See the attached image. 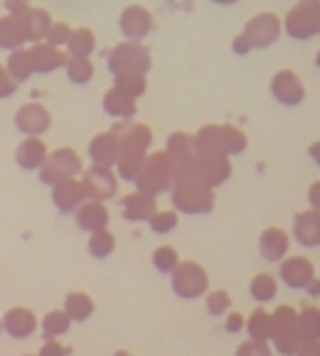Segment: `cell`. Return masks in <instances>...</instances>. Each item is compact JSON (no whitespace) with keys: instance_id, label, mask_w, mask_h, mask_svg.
<instances>
[{"instance_id":"obj_1","label":"cell","mask_w":320,"mask_h":356,"mask_svg":"<svg viewBox=\"0 0 320 356\" xmlns=\"http://www.w3.org/2000/svg\"><path fill=\"white\" fill-rule=\"evenodd\" d=\"M175 170H178V161L167 153V150H150L145 156V164H142V172L139 178L134 181V186L139 192H147V195H164L173 189L175 184Z\"/></svg>"},{"instance_id":"obj_2","label":"cell","mask_w":320,"mask_h":356,"mask_svg":"<svg viewBox=\"0 0 320 356\" xmlns=\"http://www.w3.org/2000/svg\"><path fill=\"white\" fill-rule=\"evenodd\" d=\"M170 200H173V209L178 214H209L214 209V189L198 178L175 175V184L170 189Z\"/></svg>"},{"instance_id":"obj_3","label":"cell","mask_w":320,"mask_h":356,"mask_svg":"<svg viewBox=\"0 0 320 356\" xmlns=\"http://www.w3.org/2000/svg\"><path fill=\"white\" fill-rule=\"evenodd\" d=\"M150 64H153V56H150L147 44L134 42V39H122L120 44H114L106 58V67L114 78L117 75H147Z\"/></svg>"},{"instance_id":"obj_4","label":"cell","mask_w":320,"mask_h":356,"mask_svg":"<svg viewBox=\"0 0 320 356\" xmlns=\"http://www.w3.org/2000/svg\"><path fill=\"white\" fill-rule=\"evenodd\" d=\"M273 348L281 356H295L303 345V334H301V312L292 309L289 303H281L273 312V337H270Z\"/></svg>"},{"instance_id":"obj_5","label":"cell","mask_w":320,"mask_h":356,"mask_svg":"<svg viewBox=\"0 0 320 356\" xmlns=\"http://www.w3.org/2000/svg\"><path fill=\"white\" fill-rule=\"evenodd\" d=\"M231 172H234L231 156H200V153H195L192 159L181 161L178 170H175V175L198 178V181H203V184L211 186V189L223 186V184L231 178Z\"/></svg>"},{"instance_id":"obj_6","label":"cell","mask_w":320,"mask_h":356,"mask_svg":"<svg viewBox=\"0 0 320 356\" xmlns=\"http://www.w3.org/2000/svg\"><path fill=\"white\" fill-rule=\"evenodd\" d=\"M284 33L295 42L320 36V0H298L284 14Z\"/></svg>"},{"instance_id":"obj_7","label":"cell","mask_w":320,"mask_h":356,"mask_svg":"<svg viewBox=\"0 0 320 356\" xmlns=\"http://www.w3.org/2000/svg\"><path fill=\"white\" fill-rule=\"evenodd\" d=\"M170 286L184 300L206 298V292H209V273H206L203 264H198L192 259H181L178 267L170 273Z\"/></svg>"},{"instance_id":"obj_8","label":"cell","mask_w":320,"mask_h":356,"mask_svg":"<svg viewBox=\"0 0 320 356\" xmlns=\"http://www.w3.org/2000/svg\"><path fill=\"white\" fill-rule=\"evenodd\" d=\"M81 172H83V161H81L78 150L75 147H56V150H50L45 167L39 170V181L53 186V184L67 181V178H81Z\"/></svg>"},{"instance_id":"obj_9","label":"cell","mask_w":320,"mask_h":356,"mask_svg":"<svg viewBox=\"0 0 320 356\" xmlns=\"http://www.w3.org/2000/svg\"><path fill=\"white\" fill-rule=\"evenodd\" d=\"M281 31H284V19H281L278 14H273V11H259V14H253V17L245 22V28H242V33H245L248 42L253 44V50H264V47L275 44L278 36H281Z\"/></svg>"},{"instance_id":"obj_10","label":"cell","mask_w":320,"mask_h":356,"mask_svg":"<svg viewBox=\"0 0 320 356\" xmlns=\"http://www.w3.org/2000/svg\"><path fill=\"white\" fill-rule=\"evenodd\" d=\"M117 28L122 33V39H134V42H145L153 28H156V17L150 8L139 6V3H128L120 17H117Z\"/></svg>"},{"instance_id":"obj_11","label":"cell","mask_w":320,"mask_h":356,"mask_svg":"<svg viewBox=\"0 0 320 356\" xmlns=\"http://www.w3.org/2000/svg\"><path fill=\"white\" fill-rule=\"evenodd\" d=\"M81 181H83V189L92 200H111L120 189V175L114 167H100V164H89L83 167L81 172Z\"/></svg>"},{"instance_id":"obj_12","label":"cell","mask_w":320,"mask_h":356,"mask_svg":"<svg viewBox=\"0 0 320 356\" xmlns=\"http://www.w3.org/2000/svg\"><path fill=\"white\" fill-rule=\"evenodd\" d=\"M270 95L281 106H301L306 100V86L295 70H278L270 78Z\"/></svg>"},{"instance_id":"obj_13","label":"cell","mask_w":320,"mask_h":356,"mask_svg":"<svg viewBox=\"0 0 320 356\" xmlns=\"http://www.w3.org/2000/svg\"><path fill=\"white\" fill-rule=\"evenodd\" d=\"M14 128L22 136H42L50 128V111L42 103H22L14 114Z\"/></svg>"},{"instance_id":"obj_14","label":"cell","mask_w":320,"mask_h":356,"mask_svg":"<svg viewBox=\"0 0 320 356\" xmlns=\"http://www.w3.org/2000/svg\"><path fill=\"white\" fill-rule=\"evenodd\" d=\"M50 200L61 214H75L81 209V203L89 200V195H86L81 178H67V181H58L50 186Z\"/></svg>"},{"instance_id":"obj_15","label":"cell","mask_w":320,"mask_h":356,"mask_svg":"<svg viewBox=\"0 0 320 356\" xmlns=\"http://www.w3.org/2000/svg\"><path fill=\"white\" fill-rule=\"evenodd\" d=\"M278 278L289 289H306L312 284V278H317V273H314L312 259H306V256H287L284 261H278Z\"/></svg>"},{"instance_id":"obj_16","label":"cell","mask_w":320,"mask_h":356,"mask_svg":"<svg viewBox=\"0 0 320 356\" xmlns=\"http://www.w3.org/2000/svg\"><path fill=\"white\" fill-rule=\"evenodd\" d=\"M120 134L117 131H100L89 139V147H86V156L92 164H100V167H114L117 159H120Z\"/></svg>"},{"instance_id":"obj_17","label":"cell","mask_w":320,"mask_h":356,"mask_svg":"<svg viewBox=\"0 0 320 356\" xmlns=\"http://www.w3.org/2000/svg\"><path fill=\"white\" fill-rule=\"evenodd\" d=\"M50 156V147L42 136H22V142L14 147V161L25 172H39Z\"/></svg>"},{"instance_id":"obj_18","label":"cell","mask_w":320,"mask_h":356,"mask_svg":"<svg viewBox=\"0 0 320 356\" xmlns=\"http://www.w3.org/2000/svg\"><path fill=\"white\" fill-rule=\"evenodd\" d=\"M28 50H31V58H33V70L39 75H50L58 67L64 70L67 58H70V53L64 47H53L50 42H33V44H28Z\"/></svg>"},{"instance_id":"obj_19","label":"cell","mask_w":320,"mask_h":356,"mask_svg":"<svg viewBox=\"0 0 320 356\" xmlns=\"http://www.w3.org/2000/svg\"><path fill=\"white\" fill-rule=\"evenodd\" d=\"M289 242H292V234H287L278 225H267L259 234V253L264 261H284L289 256Z\"/></svg>"},{"instance_id":"obj_20","label":"cell","mask_w":320,"mask_h":356,"mask_svg":"<svg viewBox=\"0 0 320 356\" xmlns=\"http://www.w3.org/2000/svg\"><path fill=\"white\" fill-rule=\"evenodd\" d=\"M192 136H195V153H200V156H228L223 122H206Z\"/></svg>"},{"instance_id":"obj_21","label":"cell","mask_w":320,"mask_h":356,"mask_svg":"<svg viewBox=\"0 0 320 356\" xmlns=\"http://www.w3.org/2000/svg\"><path fill=\"white\" fill-rule=\"evenodd\" d=\"M292 239L303 248H320V211L306 209L292 217Z\"/></svg>"},{"instance_id":"obj_22","label":"cell","mask_w":320,"mask_h":356,"mask_svg":"<svg viewBox=\"0 0 320 356\" xmlns=\"http://www.w3.org/2000/svg\"><path fill=\"white\" fill-rule=\"evenodd\" d=\"M36 328H39V320H36V314L28 306H11L3 314V331L11 339H28Z\"/></svg>"},{"instance_id":"obj_23","label":"cell","mask_w":320,"mask_h":356,"mask_svg":"<svg viewBox=\"0 0 320 356\" xmlns=\"http://www.w3.org/2000/svg\"><path fill=\"white\" fill-rule=\"evenodd\" d=\"M72 217H75V225H78L81 231H86V234H95V231L109 228V220H111L106 203H103V200H92V197L83 200L81 209H78Z\"/></svg>"},{"instance_id":"obj_24","label":"cell","mask_w":320,"mask_h":356,"mask_svg":"<svg viewBox=\"0 0 320 356\" xmlns=\"http://www.w3.org/2000/svg\"><path fill=\"white\" fill-rule=\"evenodd\" d=\"M156 211H159L156 195H147V192L134 189V192H128V195L122 197V217H125L128 222H147Z\"/></svg>"},{"instance_id":"obj_25","label":"cell","mask_w":320,"mask_h":356,"mask_svg":"<svg viewBox=\"0 0 320 356\" xmlns=\"http://www.w3.org/2000/svg\"><path fill=\"white\" fill-rule=\"evenodd\" d=\"M103 111H106L109 117H114V120H131V117L136 114V97L125 95V92L117 89V86H111V89H106V95H103Z\"/></svg>"},{"instance_id":"obj_26","label":"cell","mask_w":320,"mask_h":356,"mask_svg":"<svg viewBox=\"0 0 320 356\" xmlns=\"http://www.w3.org/2000/svg\"><path fill=\"white\" fill-rule=\"evenodd\" d=\"M28 44V33H25V25H22V17H14V14H3L0 17V47L3 50H19Z\"/></svg>"},{"instance_id":"obj_27","label":"cell","mask_w":320,"mask_h":356,"mask_svg":"<svg viewBox=\"0 0 320 356\" xmlns=\"http://www.w3.org/2000/svg\"><path fill=\"white\" fill-rule=\"evenodd\" d=\"M22 25H25V33H28V44H33V42H45V39H47V33H50V28L56 25V19L50 17V11L33 6V8L22 17Z\"/></svg>"},{"instance_id":"obj_28","label":"cell","mask_w":320,"mask_h":356,"mask_svg":"<svg viewBox=\"0 0 320 356\" xmlns=\"http://www.w3.org/2000/svg\"><path fill=\"white\" fill-rule=\"evenodd\" d=\"M114 131L120 134V145L125 150H142V153H147L150 145H153V131L147 125H142V122H131L122 131L120 128H114Z\"/></svg>"},{"instance_id":"obj_29","label":"cell","mask_w":320,"mask_h":356,"mask_svg":"<svg viewBox=\"0 0 320 356\" xmlns=\"http://www.w3.org/2000/svg\"><path fill=\"white\" fill-rule=\"evenodd\" d=\"M61 309L72 317V323H83V320H89V317L95 314V300H92V295H89V292L72 289V292H67V298H64V306H61Z\"/></svg>"},{"instance_id":"obj_30","label":"cell","mask_w":320,"mask_h":356,"mask_svg":"<svg viewBox=\"0 0 320 356\" xmlns=\"http://www.w3.org/2000/svg\"><path fill=\"white\" fill-rule=\"evenodd\" d=\"M95 47H97V36H95V31H92L89 25H78V28H72V36H70V42H67L64 50H67L70 56L92 58Z\"/></svg>"},{"instance_id":"obj_31","label":"cell","mask_w":320,"mask_h":356,"mask_svg":"<svg viewBox=\"0 0 320 356\" xmlns=\"http://www.w3.org/2000/svg\"><path fill=\"white\" fill-rule=\"evenodd\" d=\"M6 70L8 75L17 81V83H25L33 78V58H31V50L28 47H19V50H11L8 58H6Z\"/></svg>"},{"instance_id":"obj_32","label":"cell","mask_w":320,"mask_h":356,"mask_svg":"<svg viewBox=\"0 0 320 356\" xmlns=\"http://www.w3.org/2000/svg\"><path fill=\"white\" fill-rule=\"evenodd\" d=\"M245 331H248L250 339L270 342V337H273V312H264L262 306H256L245 320Z\"/></svg>"},{"instance_id":"obj_33","label":"cell","mask_w":320,"mask_h":356,"mask_svg":"<svg viewBox=\"0 0 320 356\" xmlns=\"http://www.w3.org/2000/svg\"><path fill=\"white\" fill-rule=\"evenodd\" d=\"M150 153V150H147ZM147 153H142V150H120V159H117V164H114V170H117V175H120V181H136L139 178V172H142V164H145V156Z\"/></svg>"},{"instance_id":"obj_34","label":"cell","mask_w":320,"mask_h":356,"mask_svg":"<svg viewBox=\"0 0 320 356\" xmlns=\"http://www.w3.org/2000/svg\"><path fill=\"white\" fill-rule=\"evenodd\" d=\"M248 292H250V298L262 306V303H270V300H275V292H278V278L273 275V273H256L253 278H250V284H248Z\"/></svg>"},{"instance_id":"obj_35","label":"cell","mask_w":320,"mask_h":356,"mask_svg":"<svg viewBox=\"0 0 320 356\" xmlns=\"http://www.w3.org/2000/svg\"><path fill=\"white\" fill-rule=\"evenodd\" d=\"M72 325V317L64 312V309H50L42 320H39V328H42V337L45 339H58L70 331Z\"/></svg>"},{"instance_id":"obj_36","label":"cell","mask_w":320,"mask_h":356,"mask_svg":"<svg viewBox=\"0 0 320 356\" xmlns=\"http://www.w3.org/2000/svg\"><path fill=\"white\" fill-rule=\"evenodd\" d=\"M164 150L181 164V161H186V159L195 156V136L186 134V131H173L167 136V142H164Z\"/></svg>"},{"instance_id":"obj_37","label":"cell","mask_w":320,"mask_h":356,"mask_svg":"<svg viewBox=\"0 0 320 356\" xmlns=\"http://www.w3.org/2000/svg\"><path fill=\"white\" fill-rule=\"evenodd\" d=\"M117 248V236L111 234V228H103V231H95L89 234V242H86V250L92 259H109Z\"/></svg>"},{"instance_id":"obj_38","label":"cell","mask_w":320,"mask_h":356,"mask_svg":"<svg viewBox=\"0 0 320 356\" xmlns=\"http://www.w3.org/2000/svg\"><path fill=\"white\" fill-rule=\"evenodd\" d=\"M64 72H67V81L70 83H78V86H83V83H89L95 78L92 58H81V56H70Z\"/></svg>"},{"instance_id":"obj_39","label":"cell","mask_w":320,"mask_h":356,"mask_svg":"<svg viewBox=\"0 0 320 356\" xmlns=\"http://www.w3.org/2000/svg\"><path fill=\"white\" fill-rule=\"evenodd\" d=\"M150 261H153V267L161 273V275H170L175 267H178V261H181V256H178V250L173 248V245H159L156 250H153V256H150Z\"/></svg>"},{"instance_id":"obj_40","label":"cell","mask_w":320,"mask_h":356,"mask_svg":"<svg viewBox=\"0 0 320 356\" xmlns=\"http://www.w3.org/2000/svg\"><path fill=\"white\" fill-rule=\"evenodd\" d=\"M301 334H303V342L320 339V309L317 306L301 309Z\"/></svg>"},{"instance_id":"obj_41","label":"cell","mask_w":320,"mask_h":356,"mask_svg":"<svg viewBox=\"0 0 320 356\" xmlns=\"http://www.w3.org/2000/svg\"><path fill=\"white\" fill-rule=\"evenodd\" d=\"M111 86H117V89H122L125 95H131V97L139 100V97L147 92V75H117Z\"/></svg>"},{"instance_id":"obj_42","label":"cell","mask_w":320,"mask_h":356,"mask_svg":"<svg viewBox=\"0 0 320 356\" xmlns=\"http://www.w3.org/2000/svg\"><path fill=\"white\" fill-rule=\"evenodd\" d=\"M147 228L153 234H170L178 228V211L175 209H164V211H156L150 220H147Z\"/></svg>"},{"instance_id":"obj_43","label":"cell","mask_w":320,"mask_h":356,"mask_svg":"<svg viewBox=\"0 0 320 356\" xmlns=\"http://www.w3.org/2000/svg\"><path fill=\"white\" fill-rule=\"evenodd\" d=\"M223 131H225V147H228V156H239L245 153L248 147V134L231 122H223Z\"/></svg>"},{"instance_id":"obj_44","label":"cell","mask_w":320,"mask_h":356,"mask_svg":"<svg viewBox=\"0 0 320 356\" xmlns=\"http://www.w3.org/2000/svg\"><path fill=\"white\" fill-rule=\"evenodd\" d=\"M206 312H209L211 317L228 314V312H231V295H228L225 289H211V292H206Z\"/></svg>"},{"instance_id":"obj_45","label":"cell","mask_w":320,"mask_h":356,"mask_svg":"<svg viewBox=\"0 0 320 356\" xmlns=\"http://www.w3.org/2000/svg\"><path fill=\"white\" fill-rule=\"evenodd\" d=\"M234 356H273V348H270L267 342H259V339H250V337H248L245 342L237 345Z\"/></svg>"},{"instance_id":"obj_46","label":"cell","mask_w":320,"mask_h":356,"mask_svg":"<svg viewBox=\"0 0 320 356\" xmlns=\"http://www.w3.org/2000/svg\"><path fill=\"white\" fill-rule=\"evenodd\" d=\"M70 36H72V25H70V22H56V25L50 28V33H47L45 42H50L53 47H67Z\"/></svg>"},{"instance_id":"obj_47","label":"cell","mask_w":320,"mask_h":356,"mask_svg":"<svg viewBox=\"0 0 320 356\" xmlns=\"http://www.w3.org/2000/svg\"><path fill=\"white\" fill-rule=\"evenodd\" d=\"M67 353H70V348H67V345H61L58 339H45L36 356H67Z\"/></svg>"},{"instance_id":"obj_48","label":"cell","mask_w":320,"mask_h":356,"mask_svg":"<svg viewBox=\"0 0 320 356\" xmlns=\"http://www.w3.org/2000/svg\"><path fill=\"white\" fill-rule=\"evenodd\" d=\"M14 89H17V81H14L11 75H8L6 64H0V100L11 97V95H14Z\"/></svg>"},{"instance_id":"obj_49","label":"cell","mask_w":320,"mask_h":356,"mask_svg":"<svg viewBox=\"0 0 320 356\" xmlns=\"http://www.w3.org/2000/svg\"><path fill=\"white\" fill-rule=\"evenodd\" d=\"M3 6H6V14H14V17H25L33 8L31 0H3Z\"/></svg>"},{"instance_id":"obj_50","label":"cell","mask_w":320,"mask_h":356,"mask_svg":"<svg viewBox=\"0 0 320 356\" xmlns=\"http://www.w3.org/2000/svg\"><path fill=\"white\" fill-rule=\"evenodd\" d=\"M245 320H248V317H242L239 312H228V314H225V331H228V334L242 331V328H245Z\"/></svg>"},{"instance_id":"obj_51","label":"cell","mask_w":320,"mask_h":356,"mask_svg":"<svg viewBox=\"0 0 320 356\" xmlns=\"http://www.w3.org/2000/svg\"><path fill=\"white\" fill-rule=\"evenodd\" d=\"M231 50H234L237 56H248V53L253 50V44L248 42V36H245V33H237V36L231 39Z\"/></svg>"},{"instance_id":"obj_52","label":"cell","mask_w":320,"mask_h":356,"mask_svg":"<svg viewBox=\"0 0 320 356\" xmlns=\"http://www.w3.org/2000/svg\"><path fill=\"white\" fill-rule=\"evenodd\" d=\"M306 200H309V209L320 211V178L309 184V192H306Z\"/></svg>"},{"instance_id":"obj_53","label":"cell","mask_w":320,"mask_h":356,"mask_svg":"<svg viewBox=\"0 0 320 356\" xmlns=\"http://www.w3.org/2000/svg\"><path fill=\"white\" fill-rule=\"evenodd\" d=\"M295 356H320V339H309L301 345V350Z\"/></svg>"},{"instance_id":"obj_54","label":"cell","mask_w":320,"mask_h":356,"mask_svg":"<svg viewBox=\"0 0 320 356\" xmlns=\"http://www.w3.org/2000/svg\"><path fill=\"white\" fill-rule=\"evenodd\" d=\"M309 159H312V161L320 167V139H314V142L309 145Z\"/></svg>"},{"instance_id":"obj_55","label":"cell","mask_w":320,"mask_h":356,"mask_svg":"<svg viewBox=\"0 0 320 356\" xmlns=\"http://www.w3.org/2000/svg\"><path fill=\"white\" fill-rule=\"evenodd\" d=\"M306 292H309L312 298H317V295H320V278H312V284L306 286Z\"/></svg>"},{"instance_id":"obj_56","label":"cell","mask_w":320,"mask_h":356,"mask_svg":"<svg viewBox=\"0 0 320 356\" xmlns=\"http://www.w3.org/2000/svg\"><path fill=\"white\" fill-rule=\"evenodd\" d=\"M209 3H214V6H234V3H239V0H209Z\"/></svg>"},{"instance_id":"obj_57","label":"cell","mask_w":320,"mask_h":356,"mask_svg":"<svg viewBox=\"0 0 320 356\" xmlns=\"http://www.w3.org/2000/svg\"><path fill=\"white\" fill-rule=\"evenodd\" d=\"M114 356H134L131 350H125V348H120V350H114Z\"/></svg>"},{"instance_id":"obj_58","label":"cell","mask_w":320,"mask_h":356,"mask_svg":"<svg viewBox=\"0 0 320 356\" xmlns=\"http://www.w3.org/2000/svg\"><path fill=\"white\" fill-rule=\"evenodd\" d=\"M314 67H317V70H320V50H317V53H314Z\"/></svg>"},{"instance_id":"obj_59","label":"cell","mask_w":320,"mask_h":356,"mask_svg":"<svg viewBox=\"0 0 320 356\" xmlns=\"http://www.w3.org/2000/svg\"><path fill=\"white\" fill-rule=\"evenodd\" d=\"M0 334H3V317H0Z\"/></svg>"},{"instance_id":"obj_60","label":"cell","mask_w":320,"mask_h":356,"mask_svg":"<svg viewBox=\"0 0 320 356\" xmlns=\"http://www.w3.org/2000/svg\"><path fill=\"white\" fill-rule=\"evenodd\" d=\"M22 356H33V353H22Z\"/></svg>"}]
</instances>
